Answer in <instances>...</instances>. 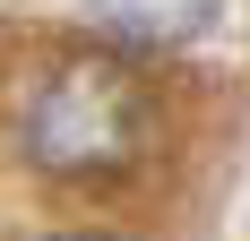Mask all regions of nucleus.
<instances>
[{"instance_id": "f257e3e1", "label": "nucleus", "mask_w": 250, "mask_h": 241, "mask_svg": "<svg viewBox=\"0 0 250 241\" xmlns=\"http://www.w3.org/2000/svg\"><path fill=\"white\" fill-rule=\"evenodd\" d=\"M18 146L35 172L61 181H112L155 146V95L129 69V52H78L35 78L18 112Z\"/></svg>"}, {"instance_id": "f03ea898", "label": "nucleus", "mask_w": 250, "mask_h": 241, "mask_svg": "<svg viewBox=\"0 0 250 241\" xmlns=\"http://www.w3.org/2000/svg\"><path fill=\"white\" fill-rule=\"evenodd\" d=\"M225 0H78V18L95 26L104 52H173L216 26Z\"/></svg>"}, {"instance_id": "7ed1b4c3", "label": "nucleus", "mask_w": 250, "mask_h": 241, "mask_svg": "<svg viewBox=\"0 0 250 241\" xmlns=\"http://www.w3.org/2000/svg\"><path fill=\"white\" fill-rule=\"evenodd\" d=\"M43 241H112V233H43Z\"/></svg>"}]
</instances>
